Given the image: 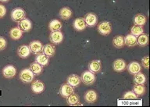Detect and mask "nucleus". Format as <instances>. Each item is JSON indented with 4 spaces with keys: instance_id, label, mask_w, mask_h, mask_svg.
Returning <instances> with one entry per match:
<instances>
[{
    "instance_id": "nucleus-18",
    "label": "nucleus",
    "mask_w": 150,
    "mask_h": 107,
    "mask_svg": "<svg viewBox=\"0 0 150 107\" xmlns=\"http://www.w3.org/2000/svg\"><path fill=\"white\" fill-rule=\"evenodd\" d=\"M17 54H18V56H20L21 58H28L30 54L29 46H28V45H23L20 46L18 49V51H17Z\"/></svg>"
},
{
    "instance_id": "nucleus-13",
    "label": "nucleus",
    "mask_w": 150,
    "mask_h": 107,
    "mask_svg": "<svg viewBox=\"0 0 150 107\" xmlns=\"http://www.w3.org/2000/svg\"><path fill=\"white\" fill-rule=\"evenodd\" d=\"M59 93L64 98H67L70 95L74 93V88L72 86H70V84H64L60 87Z\"/></svg>"
},
{
    "instance_id": "nucleus-24",
    "label": "nucleus",
    "mask_w": 150,
    "mask_h": 107,
    "mask_svg": "<svg viewBox=\"0 0 150 107\" xmlns=\"http://www.w3.org/2000/svg\"><path fill=\"white\" fill-rule=\"evenodd\" d=\"M62 28H63V24L58 20H52L49 23V28L52 32L60 30L62 29Z\"/></svg>"
},
{
    "instance_id": "nucleus-35",
    "label": "nucleus",
    "mask_w": 150,
    "mask_h": 107,
    "mask_svg": "<svg viewBox=\"0 0 150 107\" xmlns=\"http://www.w3.org/2000/svg\"><path fill=\"white\" fill-rule=\"evenodd\" d=\"M142 64L143 67L145 68L146 70L149 69V56H145V57L142 60Z\"/></svg>"
},
{
    "instance_id": "nucleus-37",
    "label": "nucleus",
    "mask_w": 150,
    "mask_h": 107,
    "mask_svg": "<svg viewBox=\"0 0 150 107\" xmlns=\"http://www.w3.org/2000/svg\"><path fill=\"white\" fill-rule=\"evenodd\" d=\"M9 1V0H0V2H8Z\"/></svg>"
},
{
    "instance_id": "nucleus-23",
    "label": "nucleus",
    "mask_w": 150,
    "mask_h": 107,
    "mask_svg": "<svg viewBox=\"0 0 150 107\" xmlns=\"http://www.w3.org/2000/svg\"><path fill=\"white\" fill-rule=\"evenodd\" d=\"M124 45L128 47L135 46L137 45V37L131 34L126 35V37L124 38Z\"/></svg>"
},
{
    "instance_id": "nucleus-2",
    "label": "nucleus",
    "mask_w": 150,
    "mask_h": 107,
    "mask_svg": "<svg viewBox=\"0 0 150 107\" xmlns=\"http://www.w3.org/2000/svg\"><path fill=\"white\" fill-rule=\"evenodd\" d=\"M26 17V12L22 8L17 7L11 12V19L14 22H20Z\"/></svg>"
},
{
    "instance_id": "nucleus-32",
    "label": "nucleus",
    "mask_w": 150,
    "mask_h": 107,
    "mask_svg": "<svg viewBox=\"0 0 150 107\" xmlns=\"http://www.w3.org/2000/svg\"><path fill=\"white\" fill-rule=\"evenodd\" d=\"M143 33H144V30H143L142 27H141V26L134 25L131 29V34L134 35L135 37H138L139 35H142Z\"/></svg>"
},
{
    "instance_id": "nucleus-5",
    "label": "nucleus",
    "mask_w": 150,
    "mask_h": 107,
    "mask_svg": "<svg viewBox=\"0 0 150 107\" xmlns=\"http://www.w3.org/2000/svg\"><path fill=\"white\" fill-rule=\"evenodd\" d=\"M16 69L13 65H7L2 69V75L6 78H13L16 76Z\"/></svg>"
},
{
    "instance_id": "nucleus-26",
    "label": "nucleus",
    "mask_w": 150,
    "mask_h": 107,
    "mask_svg": "<svg viewBox=\"0 0 150 107\" xmlns=\"http://www.w3.org/2000/svg\"><path fill=\"white\" fill-rule=\"evenodd\" d=\"M112 45L117 49L124 47L125 45H124V37H123L121 35H117V36L114 37V38L112 39Z\"/></svg>"
},
{
    "instance_id": "nucleus-9",
    "label": "nucleus",
    "mask_w": 150,
    "mask_h": 107,
    "mask_svg": "<svg viewBox=\"0 0 150 107\" xmlns=\"http://www.w3.org/2000/svg\"><path fill=\"white\" fill-rule=\"evenodd\" d=\"M18 27L23 30V32H29L32 29V23L29 19L25 17L19 22Z\"/></svg>"
},
{
    "instance_id": "nucleus-17",
    "label": "nucleus",
    "mask_w": 150,
    "mask_h": 107,
    "mask_svg": "<svg viewBox=\"0 0 150 107\" xmlns=\"http://www.w3.org/2000/svg\"><path fill=\"white\" fill-rule=\"evenodd\" d=\"M42 52L45 55H46L48 57H52L56 53V48L53 45L46 44L42 48Z\"/></svg>"
},
{
    "instance_id": "nucleus-12",
    "label": "nucleus",
    "mask_w": 150,
    "mask_h": 107,
    "mask_svg": "<svg viewBox=\"0 0 150 107\" xmlns=\"http://www.w3.org/2000/svg\"><path fill=\"white\" fill-rule=\"evenodd\" d=\"M112 67L113 70L117 72H123L127 67L126 62L122 59H117L113 62Z\"/></svg>"
},
{
    "instance_id": "nucleus-34",
    "label": "nucleus",
    "mask_w": 150,
    "mask_h": 107,
    "mask_svg": "<svg viewBox=\"0 0 150 107\" xmlns=\"http://www.w3.org/2000/svg\"><path fill=\"white\" fill-rule=\"evenodd\" d=\"M7 42L4 37L0 36V51H3L6 49Z\"/></svg>"
},
{
    "instance_id": "nucleus-27",
    "label": "nucleus",
    "mask_w": 150,
    "mask_h": 107,
    "mask_svg": "<svg viewBox=\"0 0 150 107\" xmlns=\"http://www.w3.org/2000/svg\"><path fill=\"white\" fill-rule=\"evenodd\" d=\"M146 81V77L145 75L142 73H138L134 74V84H144Z\"/></svg>"
},
{
    "instance_id": "nucleus-8",
    "label": "nucleus",
    "mask_w": 150,
    "mask_h": 107,
    "mask_svg": "<svg viewBox=\"0 0 150 107\" xmlns=\"http://www.w3.org/2000/svg\"><path fill=\"white\" fill-rule=\"evenodd\" d=\"M28 46H29V49H30V51L31 53L37 55V54L40 53L41 52H42L43 45L40 41L35 40V41H33V42H30Z\"/></svg>"
},
{
    "instance_id": "nucleus-7",
    "label": "nucleus",
    "mask_w": 150,
    "mask_h": 107,
    "mask_svg": "<svg viewBox=\"0 0 150 107\" xmlns=\"http://www.w3.org/2000/svg\"><path fill=\"white\" fill-rule=\"evenodd\" d=\"M49 40L50 42L54 45H59L62 43L63 41V35L60 30L58 31H53L51 33L49 36Z\"/></svg>"
},
{
    "instance_id": "nucleus-22",
    "label": "nucleus",
    "mask_w": 150,
    "mask_h": 107,
    "mask_svg": "<svg viewBox=\"0 0 150 107\" xmlns=\"http://www.w3.org/2000/svg\"><path fill=\"white\" fill-rule=\"evenodd\" d=\"M59 17L63 20L67 21L72 16V11L69 7H63L62 9L59 10Z\"/></svg>"
},
{
    "instance_id": "nucleus-15",
    "label": "nucleus",
    "mask_w": 150,
    "mask_h": 107,
    "mask_svg": "<svg viewBox=\"0 0 150 107\" xmlns=\"http://www.w3.org/2000/svg\"><path fill=\"white\" fill-rule=\"evenodd\" d=\"M68 84H70V86H72L73 88L79 86V84L81 82V77L77 74H71L68 77L67 80Z\"/></svg>"
},
{
    "instance_id": "nucleus-6",
    "label": "nucleus",
    "mask_w": 150,
    "mask_h": 107,
    "mask_svg": "<svg viewBox=\"0 0 150 107\" xmlns=\"http://www.w3.org/2000/svg\"><path fill=\"white\" fill-rule=\"evenodd\" d=\"M84 21L86 25L89 28H92L94 26H96L98 23V17L96 14L93 13H87L84 16Z\"/></svg>"
},
{
    "instance_id": "nucleus-19",
    "label": "nucleus",
    "mask_w": 150,
    "mask_h": 107,
    "mask_svg": "<svg viewBox=\"0 0 150 107\" xmlns=\"http://www.w3.org/2000/svg\"><path fill=\"white\" fill-rule=\"evenodd\" d=\"M23 30H21L19 27L13 28L9 31V36L13 40H19L21 39L22 35H23Z\"/></svg>"
},
{
    "instance_id": "nucleus-21",
    "label": "nucleus",
    "mask_w": 150,
    "mask_h": 107,
    "mask_svg": "<svg viewBox=\"0 0 150 107\" xmlns=\"http://www.w3.org/2000/svg\"><path fill=\"white\" fill-rule=\"evenodd\" d=\"M35 62L39 63L40 65H42V67H45V66L48 65L49 62V57H48L44 53H38L37 54V56L35 57Z\"/></svg>"
},
{
    "instance_id": "nucleus-3",
    "label": "nucleus",
    "mask_w": 150,
    "mask_h": 107,
    "mask_svg": "<svg viewBox=\"0 0 150 107\" xmlns=\"http://www.w3.org/2000/svg\"><path fill=\"white\" fill-rule=\"evenodd\" d=\"M81 81L86 85H91L96 81V75L90 70L84 71L81 75Z\"/></svg>"
},
{
    "instance_id": "nucleus-36",
    "label": "nucleus",
    "mask_w": 150,
    "mask_h": 107,
    "mask_svg": "<svg viewBox=\"0 0 150 107\" xmlns=\"http://www.w3.org/2000/svg\"><path fill=\"white\" fill-rule=\"evenodd\" d=\"M6 14V8L2 4H0V18L4 17Z\"/></svg>"
},
{
    "instance_id": "nucleus-30",
    "label": "nucleus",
    "mask_w": 150,
    "mask_h": 107,
    "mask_svg": "<svg viewBox=\"0 0 150 107\" xmlns=\"http://www.w3.org/2000/svg\"><path fill=\"white\" fill-rule=\"evenodd\" d=\"M67 101L70 106H77L79 102V96L76 94L72 93L67 98Z\"/></svg>"
},
{
    "instance_id": "nucleus-28",
    "label": "nucleus",
    "mask_w": 150,
    "mask_h": 107,
    "mask_svg": "<svg viewBox=\"0 0 150 107\" xmlns=\"http://www.w3.org/2000/svg\"><path fill=\"white\" fill-rule=\"evenodd\" d=\"M29 69L31 70V72L35 75H39L42 72V66L40 65L39 63H38L37 62L31 63Z\"/></svg>"
},
{
    "instance_id": "nucleus-10",
    "label": "nucleus",
    "mask_w": 150,
    "mask_h": 107,
    "mask_svg": "<svg viewBox=\"0 0 150 107\" xmlns=\"http://www.w3.org/2000/svg\"><path fill=\"white\" fill-rule=\"evenodd\" d=\"M45 84L44 83L39 80H37L32 83L31 84V90L35 94H40L42 93L45 91Z\"/></svg>"
},
{
    "instance_id": "nucleus-33",
    "label": "nucleus",
    "mask_w": 150,
    "mask_h": 107,
    "mask_svg": "<svg viewBox=\"0 0 150 107\" xmlns=\"http://www.w3.org/2000/svg\"><path fill=\"white\" fill-rule=\"evenodd\" d=\"M124 98L127 100H135L138 98V96L133 91H129L124 94Z\"/></svg>"
},
{
    "instance_id": "nucleus-1",
    "label": "nucleus",
    "mask_w": 150,
    "mask_h": 107,
    "mask_svg": "<svg viewBox=\"0 0 150 107\" xmlns=\"http://www.w3.org/2000/svg\"><path fill=\"white\" fill-rule=\"evenodd\" d=\"M35 78V74L31 72L29 68H25L20 73V79L23 83H30Z\"/></svg>"
},
{
    "instance_id": "nucleus-25",
    "label": "nucleus",
    "mask_w": 150,
    "mask_h": 107,
    "mask_svg": "<svg viewBox=\"0 0 150 107\" xmlns=\"http://www.w3.org/2000/svg\"><path fill=\"white\" fill-rule=\"evenodd\" d=\"M133 22L134 25H138L142 27L146 23V17L142 14H137L133 19Z\"/></svg>"
},
{
    "instance_id": "nucleus-31",
    "label": "nucleus",
    "mask_w": 150,
    "mask_h": 107,
    "mask_svg": "<svg viewBox=\"0 0 150 107\" xmlns=\"http://www.w3.org/2000/svg\"><path fill=\"white\" fill-rule=\"evenodd\" d=\"M133 91L137 96H142L145 92V87L144 84H135L133 87Z\"/></svg>"
},
{
    "instance_id": "nucleus-16",
    "label": "nucleus",
    "mask_w": 150,
    "mask_h": 107,
    "mask_svg": "<svg viewBox=\"0 0 150 107\" xmlns=\"http://www.w3.org/2000/svg\"><path fill=\"white\" fill-rule=\"evenodd\" d=\"M102 69V63L101 61L98 60H92L88 64V70L94 74L98 73Z\"/></svg>"
},
{
    "instance_id": "nucleus-29",
    "label": "nucleus",
    "mask_w": 150,
    "mask_h": 107,
    "mask_svg": "<svg viewBox=\"0 0 150 107\" xmlns=\"http://www.w3.org/2000/svg\"><path fill=\"white\" fill-rule=\"evenodd\" d=\"M148 43H149V37L144 33L142 35H139L138 38H137V44L140 46H146Z\"/></svg>"
},
{
    "instance_id": "nucleus-14",
    "label": "nucleus",
    "mask_w": 150,
    "mask_h": 107,
    "mask_svg": "<svg viewBox=\"0 0 150 107\" xmlns=\"http://www.w3.org/2000/svg\"><path fill=\"white\" fill-rule=\"evenodd\" d=\"M73 26H74V28L77 31H82V30H84L87 27L86 23H85V21H84V19L81 18V17L77 18L74 21Z\"/></svg>"
},
{
    "instance_id": "nucleus-20",
    "label": "nucleus",
    "mask_w": 150,
    "mask_h": 107,
    "mask_svg": "<svg viewBox=\"0 0 150 107\" xmlns=\"http://www.w3.org/2000/svg\"><path fill=\"white\" fill-rule=\"evenodd\" d=\"M98 98L97 93L94 90H89L84 95V100L88 103H95Z\"/></svg>"
},
{
    "instance_id": "nucleus-11",
    "label": "nucleus",
    "mask_w": 150,
    "mask_h": 107,
    "mask_svg": "<svg viewBox=\"0 0 150 107\" xmlns=\"http://www.w3.org/2000/svg\"><path fill=\"white\" fill-rule=\"evenodd\" d=\"M127 70L128 72L132 75H134L138 73L141 72V70H142V66L139 63L136 62V61H133L128 64V66L127 67Z\"/></svg>"
},
{
    "instance_id": "nucleus-4",
    "label": "nucleus",
    "mask_w": 150,
    "mask_h": 107,
    "mask_svg": "<svg viewBox=\"0 0 150 107\" xmlns=\"http://www.w3.org/2000/svg\"><path fill=\"white\" fill-rule=\"evenodd\" d=\"M98 33L102 35H109L112 31V25L108 21H103L98 26Z\"/></svg>"
}]
</instances>
